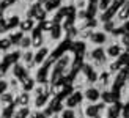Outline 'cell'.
Wrapping results in <instances>:
<instances>
[]
</instances>
